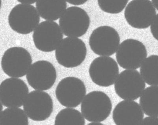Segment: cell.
<instances>
[{"label": "cell", "instance_id": "6da1fadb", "mask_svg": "<svg viewBox=\"0 0 158 125\" xmlns=\"http://www.w3.org/2000/svg\"><path fill=\"white\" fill-rule=\"evenodd\" d=\"M82 102V115L89 122L104 121L110 116L112 108L110 97L100 91H94L88 93Z\"/></svg>", "mask_w": 158, "mask_h": 125}, {"label": "cell", "instance_id": "7a4b0ae2", "mask_svg": "<svg viewBox=\"0 0 158 125\" xmlns=\"http://www.w3.org/2000/svg\"><path fill=\"white\" fill-rule=\"evenodd\" d=\"M55 50L57 62L66 68H73L80 65L87 55L85 44L77 38L68 37L62 39Z\"/></svg>", "mask_w": 158, "mask_h": 125}, {"label": "cell", "instance_id": "3957f363", "mask_svg": "<svg viewBox=\"0 0 158 125\" xmlns=\"http://www.w3.org/2000/svg\"><path fill=\"white\" fill-rule=\"evenodd\" d=\"M9 25L18 34L27 35L38 26L40 17L36 8L28 4H19L15 6L8 17Z\"/></svg>", "mask_w": 158, "mask_h": 125}, {"label": "cell", "instance_id": "277c9868", "mask_svg": "<svg viewBox=\"0 0 158 125\" xmlns=\"http://www.w3.org/2000/svg\"><path fill=\"white\" fill-rule=\"evenodd\" d=\"M89 43L91 50L97 55L110 56L117 51L120 45V37L113 28L103 26L93 30Z\"/></svg>", "mask_w": 158, "mask_h": 125}, {"label": "cell", "instance_id": "5b68a950", "mask_svg": "<svg viewBox=\"0 0 158 125\" xmlns=\"http://www.w3.org/2000/svg\"><path fill=\"white\" fill-rule=\"evenodd\" d=\"M90 22V18L86 12L75 6L66 9L59 20L63 33L70 37H80L85 35L88 30Z\"/></svg>", "mask_w": 158, "mask_h": 125}, {"label": "cell", "instance_id": "8992f818", "mask_svg": "<svg viewBox=\"0 0 158 125\" xmlns=\"http://www.w3.org/2000/svg\"><path fill=\"white\" fill-rule=\"evenodd\" d=\"M32 63V57L28 51L22 47H12L4 52L2 68L9 76L22 77L27 74Z\"/></svg>", "mask_w": 158, "mask_h": 125}, {"label": "cell", "instance_id": "52a82bcc", "mask_svg": "<svg viewBox=\"0 0 158 125\" xmlns=\"http://www.w3.org/2000/svg\"><path fill=\"white\" fill-rule=\"evenodd\" d=\"M148 55L143 43L133 39L126 40L119 45L116 59L120 67L126 69H136L140 67Z\"/></svg>", "mask_w": 158, "mask_h": 125}, {"label": "cell", "instance_id": "ba28073f", "mask_svg": "<svg viewBox=\"0 0 158 125\" xmlns=\"http://www.w3.org/2000/svg\"><path fill=\"white\" fill-rule=\"evenodd\" d=\"M146 87L145 81L139 72L127 69L118 75L114 82V90L124 100H136L140 97Z\"/></svg>", "mask_w": 158, "mask_h": 125}, {"label": "cell", "instance_id": "9c48e42d", "mask_svg": "<svg viewBox=\"0 0 158 125\" xmlns=\"http://www.w3.org/2000/svg\"><path fill=\"white\" fill-rule=\"evenodd\" d=\"M156 15V9L150 0H132L124 11L127 24L137 29L148 28Z\"/></svg>", "mask_w": 158, "mask_h": 125}, {"label": "cell", "instance_id": "30bf717a", "mask_svg": "<svg viewBox=\"0 0 158 125\" xmlns=\"http://www.w3.org/2000/svg\"><path fill=\"white\" fill-rule=\"evenodd\" d=\"M86 93L85 83L80 79L67 77L63 79L55 91L59 102L67 107H76L82 102Z\"/></svg>", "mask_w": 158, "mask_h": 125}, {"label": "cell", "instance_id": "8fae6325", "mask_svg": "<svg viewBox=\"0 0 158 125\" xmlns=\"http://www.w3.org/2000/svg\"><path fill=\"white\" fill-rule=\"evenodd\" d=\"M63 34L60 26L52 21L41 22L34 30L33 41L36 48L44 52L56 50L62 40Z\"/></svg>", "mask_w": 158, "mask_h": 125}, {"label": "cell", "instance_id": "7c38bea8", "mask_svg": "<svg viewBox=\"0 0 158 125\" xmlns=\"http://www.w3.org/2000/svg\"><path fill=\"white\" fill-rule=\"evenodd\" d=\"M92 81L100 87L113 85L119 73L116 61L111 57L100 56L93 60L89 69Z\"/></svg>", "mask_w": 158, "mask_h": 125}, {"label": "cell", "instance_id": "4fadbf2b", "mask_svg": "<svg viewBox=\"0 0 158 125\" xmlns=\"http://www.w3.org/2000/svg\"><path fill=\"white\" fill-rule=\"evenodd\" d=\"M24 111L34 121L46 120L53 112V103L50 95L42 91H33L23 104Z\"/></svg>", "mask_w": 158, "mask_h": 125}, {"label": "cell", "instance_id": "5bb4252c", "mask_svg": "<svg viewBox=\"0 0 158 125\" xmlns=\"http://www.w3.org/2000/svg\"><path fill=\"white\" fill-rule=\"evenodd\" d=\"M29 85L36 90H48L53 86L57 79L54 66L47 61H39L30 67L26 76Z\"/></svg>", "mask_w": 158, "mask_h": 125}, {"label": "cell", "instance_id": "9a60e30c", "mask_svg": "<svg viewBox=\"0 0 158 125\" xmlns=\"http://www.w3.org/2000/svg\"><path fill=\"white\" fill-rule=\"evenodd\" d=\"M29 93L27 84L20 79H6L0 84V101L7 107H20Z\"/></svg>", "mask_w": 158, "mask_h": 125}, {"label": "cell", "instance_id": "2e32d148", "mask_svg": "<svg viewBox=\"0 0 158 125\" xmlns=\"http://www.w3.org/2000/svg\"><path fill=\"white\" fill-rule=\"evenodd\" d=\"M113 119L117 125H139L144 118L140 106L131 100H124L116 105L113 112Z\"/></svg>", "mask_w": 158, "mask_h": 125}, {"label": "cell", "instance_id": "e0dca14e", "mask_svg": "<svg viewBox=\"0 0 158 125\" xmlns=\"http://www.w3.org/2000/svg\"><path fill=\"white\" fill-rule=\"evenodd\" d=\"M36 7L41 18L48 21H56L67 8L65 0H37Z\"/></svg>", "mask_w": 158, "mask_h": 125}, {"label": "cell", "instance_id": "ac0fdd59", "mask_svg": "<svg viewBox=\"0 0 158 125\" xmlns=\"http://www.w3.org/2000/svg\"><path fill=\"white\" fill-rule=\"evenodd\" d=\"M158 85L148 87L140 95L139 104L147 115L158 117Z\"/></svg>", "mask_w": 158, "mask_h": 125}, {"label": "cell", "instance_id": "d6986e66", "mask_svg": "<svg viewBox=\"0 0 158 125\" xmlns=\"http://www.w3.org/2000/svg\"><path fill=\"white\" fill-rule=\"evenodd\" d=\"M140 68V75L150 86L158 85V56L152 55L145 59Z\"/></svg>", "mask_w": 158, "mask_h": 125}, {"label": "cell", "instance_id": "ffe728a7", "mask_svg": "<svg viewBox=\"0 0 158 125\" xmlns=\"http://www.w3.org/2000/svg\"><path fill=\"white\" fill-rule=\"evenodd\" d=\"M28 118L23 109L9 107L0 114V125H28Z\"/></svg>", "mask_w": 158, "mask_h": 125}, {"label": "cell", "instance_id": "44dd1931", "mask_svg": "<svg viewBox=\"0 0 158 125\" xmlns=\"http://www.w3.org/2000/svg\"><path fill=\"white\" fill-rule=\"evenodd\" d=\"M55 125H85V121L80 112L74 108L61 110L55 118Z\"/></svg>", "mask_w": 158, "mask_h": 125}, {"label": "cell", "instance_id": "7402d4cb", "mask_svg": "<svg viewBox=\"0 0 158 125\" xmlns=\"http://www.w3.org/2000/svg\"><path fill=\"white\" fill-rule=\"evenodd\" d=\"M128 0H98L99 7L104 12L117 14L122 12Z\"/></svg>", "mask_w": 158, "mask_h": 125}, {"label": "cell", "instance_id": "603a6c76", "mask_svg": "<svg viewBox=\"0 0 158 125\" xmlns=\"http://www.w3.org/2000/svg\"><path fill=\"white\" fill-rule=\"evenodd\" d=\"M158 14H157L150 25V30L152 35L156 40H158Z\"/></svg>", "mask_w": 158, "mask_h": 125}, {"label": "cell", "instance_id": "cb8c5ba5", "mask_svg": "<svg viewBox=\"0 0 158 125\" xmlns=\"http://www.w3.org/2000/svg\"><path fill=\"white\" fill-rule=\"evenodd\" d=\"M158 124V118L156 117L149 116L142 119L139 125H157Z\"/></svg>", "mask_w": 158, "mask_h": 125}, {"label": "cell", "instance_id": "d4e9b609", "mask_svg": "<svg viewBox=\"0 0 158 125\" xmlns=\"http://www.w3.org/2000/svg\"><path fill=\"white\" fill-rule=\"evenodd\" d=\"M70 4L74 5H81L85 4L88 0H65Z\"/></svg>", "mask_w": 158, "mask_h": 125}, {"label": "cell", "instance_id": "484cf974", "mask_svg": "<svg viewBox=\"0 0 158 125\" xmlns=\"http://www.w3.org/2000/svg\"><path fill=\"white\" fill-rule=\"evenodd\" d=\"M18 2L23 4H32L36 2L37 0H17Z\"/></svg>", "mask_w": 158, "mask_h": 125}, {"label": "cell", "instance_id": "4316f807", "mask_svg": "<svg viewBox=\"0 0 158 125\" xmlns=\"http://www.w3.org/2000/svg\"><path fill=\"white\" fill-rule=\"evenodd\" d=\"M152 2L155 9L158 10V0H152Z\"/></svg>", "mask_w": 158, "mask_h": 125}, {"label": "cell", "instance_id": "83f0119b", "mask_svg": "<svg viewBox=\"0 0 158 125\" xmlns=\"http://www.w3.org/2000/svg\"><path fill=\"white\" fill-rule=\"evenodd\" d=\"M89 125H103L102 124H101V123H100V122H92L91 123H89V124H88Z\"/></svg>", "mask_w": 158, "mask_h": 125}, {"label": "cell", "instance_id": "f1b7e54d", "mask_svg": "<svg viewBox=\"0 0 158 125\" xmlns=\"http://www.w3.org/2000/svg\"><path fill=\"white\" fill-rule=\"evenodd\" d=\"M2 109H3V106H2L1 102L0 101V114H1V113L2 112Z\"/></svg>", "mask_w": 158, "mask_h": 125}, {"label": "cell", "instance_id": "f546056e", "mask_svg": "<svg viewBox=\"0 0 158 125\" xmlns=\"http://www.w3.org/2000/svg\"><path fill=\"white\" fill-rule=\"evenodd\" d=\"M2 6V0H0V9L1 8Z\"/></svg>", "mask_w": 158, "mask_h": 125}]
</instances>
